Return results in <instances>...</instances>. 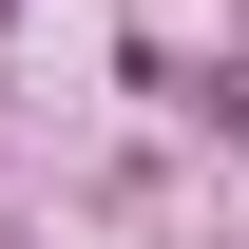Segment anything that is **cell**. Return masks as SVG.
<instances>
[{
	"label": "cell",
	"mask_w": 249,
	"mask_h": 249,
	"mask_svg": "<svg viewBox=\"0 0 249 249\" xmlns=\"http://www.w3.org/2000/svg\"><path fill=\"white\" fill-rule=\"evenodd\" d=\"M230 134H249V77H230Z\"/></svg>",
	"instance_id": "1"
}]
</instances>
